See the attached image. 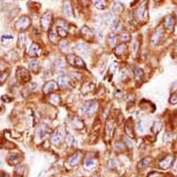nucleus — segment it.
Returning <instances> with one entry per match:
<instances>
[{"instance_id": "obj_1", "label": "nucleus", "mask_w": 177, "mask_h": 177, "mask_svg": "<svg viewBox=\"0 0 177 177\" xmlns=\"http://www.w3.org/2000/svg\"><path fill=\"white\" fill-rule=\"evenodd\" d=\"M97 108H98V104L97 101L95 100H91V101H88V102H85L82 108H81V112H82V114L83 115H85V116H92L97 110Z\"/></svg>"}, {"instance_id": "obj_2", "label": "nucleus", "mask_w": 177, "mask_h": 177, "mask_svg": "<svg viewBox=\"0 0 177 177\" xmlns=\"http://www.w3.org/2000/svg\"><path fill=\"white\" fill-rule=\"evenodd\" d=\"M67 62L73 66V67H76V68H84L85 67V63L84 61L77 55L75 54H68L67 55Z\"/></svg>"}, {"instance_id": "obj_3", "label": "nucleus", "mask_w": 177, "mask_h": 177, "mask_svg": "<svg viewBox=\"0 0 177 177\" xmlns=\"http://www.w3.org/2000/svg\"><path fill=\"white\" fill-rule=\"evenodd\" d=\"M63 138H64V130H63L62 127H60V128H58L52 134L51 142H52L53 145L58 146L63 141Z\"/></svg>"}, {"instance_id": "obj_4", "label": "nucleus", "mask_w": 177, "mask_h": 177, "mask_svg": "<svg viewBox=\"0 0 177 177\" xmlns=\"http://www.w3.org/2000/svg\"><path fill=\"white\" fill-rule=\"evenodd\" d=\"M30 24H31L30 18L27 16H23L18 19V21L15 24V27L19 31H23V30H26L30 26Z\"/></svg>"}, {"instance_id": "obj_5", "label": "nucleus", "mask_w": 177, "mask_h": 177, "mask_svg": "<svg viewBox=\"0 0 177 177\" xmlns=\"http://www.w3.org/2000/svg\"><path fill=\"white\" fill-rule=\"evenodd\" d=\"M52 23V14L49 11H47L41 18V26L44 31H48Z\"/></svg>"}, {"instance_id": "obj_6", "label": "nucleus", "mask_w": 177, "mask_h": 177, "mask_svg": "<svg viewBox=\"0 0 177 177\" xmlns=\"http://www.w3.org/2000/svg\"><path fill=\"white\" fill-rule=\"evenodd\" d=\"M175 19L172 15H167L164 18L163 20V26L164 29L168 32V33H172L174 29V25H175Z\"/></svg>"}, {"instance_id": "obj_7", "label": "nucleus", "mask_w": 177, "mask_h": 177, "mask_svg": "<svg viewBox=\"0 0 177 177\" xmlns=\"http://www.w3.org/2000/svg\"><path fill=\"white\" fill-rule=\"evenodd\" d=\"M49 133L50 131L46 125H41L37 128L35 132V139H37L38 141H41L43 138H45L47 136H48Z\"/></svg>"}, {"instance_id": "obj_8", "label": "nucleus", "mask_w": 177, "mask_h": 177, "mask_svg": "<svg viewBox=\"0 0 177 177\" xmlns=\"http://www.w3.org/2000/svg\"><path fill=\"white\" fill-rule=\"evenodd\" d=\"M17 77L20 82L23 83H27L31 79L30 73L25 68H19V70L17 71Z\"/></svg>"}, {"instance_id": "obj_9", "label": "nucleus", "mask_w": 177, "mask_h": 177, "mask_svg": "<svg viewBox=\"0 0 177 177\" xmlns=\"http://www.w3.org/2000/svg\"><path fill=\"white\" fill-rule=\"evenodd\" d=\"M163 36V31L161 28H158L156 31L154 32V34H152L151 38H150V45L151 46H157L158 44L161 42V40L162 39Z\"/></svg>"}, {"instance_id": "obj_10", "label": "nucleus", "mask_w": 177, "mask_h": 177, "mask_svg": "<svg viewBox=\"0 0 177 177\" xmlns=\"http://www.w3.org/2000/svg\"><path fill=\"white\" fill-rule=\"evenodd\" d=\"M58 83L55 81H50L44 84L43 92L45 94H50L51 92L58 90Z\"/></svg>"}, {"instance_id": "obj_11", "label": "nucleus", "mask_w": 177, "mask_h": 177, "mask_svg": "<svg viewBox=\"0 0 177 177\" xmlns=\"http://www.w3.org/2000/svg\"><path fill=\"white\" fill-rule=\"evenodd\" d=\"M173 160H174V158L172 156H171V155H169V156H167L166 158H164L163 160H161L160 161V167L163 170L169 169L172 166V164L173 163Z\"/></svg>"}, {"instance_id": "obj_12", "label": "nucleus", "mask_w": 177, "mask_h": 177, "mask_svg": "<svg viewBox=\"0 0 177 177\" xmlns=\"http://www.w3.org/2000/svg\"><path fill=\"white\" fill-rule=\"evenodd\" d=\"M147 14V2H143L142 4H140L139 8L136 9V17L137 18V19H142Z\"/></svg>"}, {"instance_id": "obj_13", "label": "nucleus", "mask_w": 177, "mask_h": 177, "mask_svg": "<svg viewBox=\"0 0 177 177\" xmlns=\"http://www.w3.org/2000/svg\"><path fill=\"white\" fill-rule=\"evenodd\" d=\"M28 55L31 57H38L41 55V48L35 43H33L28 49Z\"/></svg>"}, {"instance_id": "obj_14", "label": "nucleus", "mask_w": 177, "mask_h": 177, "mask_svg": "<svg viewBox=\"0 0 177 177\" xmlns=\"http://www.w3.org/2000/svg\"><path fill=\"white\" fill-rule=\"evenodd\" d=\"M74 48L77 52H79L82 55H87L88 52H89V48H88V46L86 45L85 43H83V42H80V43L76 44Z\"/></svg>"}, {"instance_id": "obj_15", "label": "nucleus", "mask_w": 177, "mask_h": 177, "mask_svg": "<svg viewBox=\"0 0 177 177\" xmlns=\"http://www.w3.org/2000/svg\"><path fill=\"white\" fill-rule=\"evenodd\" d=\"M80 158H81V154L80 152H76L74 153L73 156H71L68 160V163L71 165V166H75L79 163V161H80Z\"/></svg>"}, {"instance_id": "obj_16", "label": "nucleus", "mask_w": 177, "mask_h": 177, "mask_svg": "<svg viewBox=\"0 0 177 177\" xmlns=\"http://www.w3.org/2000/svg\"><path fill=\"white\" fill-rule=\"evenodd\" d=\"M96 165H97V161H96V160H94L92 158H87L83 162V167L86 170H91V169L95 168Z\"/></svg>"}, {"instance_id": "obj_17", "label": "nucleus", "mask_w": 177, "mask_h": 177, "mask_svg": "<svg viewBox=\"0 0 177 177\" xmlns=\"http://www.w3.org/2000/svg\"><path fill=\"white\" fill-rule=\"evenodd\" d=\"M63 13L66 17L68 18H71L72 15H73V10H72V7H71V4L66 1L63 3Z\"/></svg>"}, {"instance_id": "obj_18", "label": "nucleus", "mask_w": 177, "mask_h": 177, "mask_svg": "<svg viewBox=\"0 0 177 177\" xmlns=\"http://www.w3.org/2000/svg\"><path fill=\"white\" fill-rule=\"evenodd\" d=\"M58 85L60 87H66L69 84L70 79L67 75H60L58 79Z\"/></svg>"}, {"instance_id": "obj_19", "label": "nucleus", "mask_w": 177, "mask_h": 177, "mask_svg": "<svg viewBox=\"0 0 177 177\" xmlns=\"http://www.w3.org/2000/svg\"><path fill=\"white\" fill-rule=\"evenodd\" d=\"M134 76L136 81H142L144 77V72L140 68H135L134 69Z\"/></svg>"}, {"instance_id": "obj_20", "label": "nucleus", "mask_w": 177, "mask_h": 177, "mask_svg": "<svg viewBox=\"0 0 177 177\" xmlns=\"http://www.w3.org/2000/svg\"><path fill=\"white\" fill-rule=\"evenodd\" d=\"M103 19L105 20V23H108V24L112 25V24L114 23V20H115V17H114L113 13L108 12V13H107V14H105V15H104Z\"/></svg>"}, {"instance_id": "obj_21", "label": "nucleus", "mask_w": 177, "mask_h": 177, "mask_svg": "<svg viewBox=\"0 0 177 177\" xmlns=\"http://www.w3.org/2000/svg\"><path fill=\"white\" fill-rule=\"evenodd\" d=\"M81 33H82L83 35L86 36L87 38H88V37H89V38H90V37H93V35H94L93 31L90 30V28H88L87 26H83L82 29H81Z\"/></svg>"}, {"instance_id": "obj_22", "label": "nucleus", "mask_w": 177, "mask_h": 177, "mask_svg": "<svg viewBox=\"0 0 177 177\" xmlns=\"http://www.w3.org/2000/svg\"><path fill=\"white\" fill-rule=\"evenodd\" d=\"M8 161L11 165H17L20 161V157L18 156V155H9Z\"/></svg>"}, {"instance_id": "obj_23", "label": "nucleus", "mask_w": 177, "mask_h": 177, "mask_svg": "<svg viewBox=\"0 0 177 177\" xmlns=\"http://www.w3.org/2000/svg\"><path fill=\"white\" fill-rule=\"evenodd\" d=\"M161 129H162V124H161V122H154V123H153V126H152V132L154 133V134H159V133L161 131Z\"/></svg>"}, {"instance_id": "obj_24", "label": "nucleus", "mask_w": 177, "mask_h": 177, "mask_svg": "<svg viewBox=\"0 0 177 177\" xmlns=\"http://www.w3.org/2000/svg\"><path fill=\"white\" fill-rule=\"evenodd\" d=\"M29 68L33 71V72H37L39 69V62L37 59H31L29 62Z\"/></svg>"}, {"instance_id": "obj_25", "label": "nucleus", "mask_w": 177, "mask_h": 177, "mask_svg": "<svg viewBox=\"0 0 177 177\" xmlns=\"http://www.w3.org/2000/svg\"><path fill=\"white\" fill-rule=\"evenodd\" d=\"M125 133H126L127 136H129V137H131V138L135 137L134 131H133V128H132V126H131L129 121L126 122V125H125Z\"/></svg>"}, {"instance_id": "obj_26", "label": "nucleus", "mask_w": 177, "mask_h": 177, "mask_svg": "<svg viewBox=\"0 0 177 177\" xmlns=\"http://www.w3.org/2000/svg\"><path fill=\"white\" fill-rule=\"evenodd\" d=\"M108 43H109V45L112 46V47H115L116 46V44H117V35L115 34H109L108 36Z\"/></svg>"}, {"instance_id": "obj_27", "label": "nucleus", "mask_w": 177, "mask_h": 177, "mask_svg": "<svg viewBox=\"0 0 177 177\" xmlns=\"http://www.w3.org/2000/svg\"><path fill=\"white\" fill-rule=\"evenodd\" d=\"M57 33L58 34L59 37L61 38H65L68 34V29H66L64 27H61V26H57Z\"/></svg>"}, {"instance_id": "obj_28", "label": "nucleus", "mask_w": 177, "mask_h": 177, "mask_svg": "<svg viewBox=\"0 0 177 177\" xmlns=\"http://www.w3.org/2000/svg\"><path fill=\"white\" fill-rule=\"evenodd\" d=\"M136 130L138 133H140V134H144V133L146 132V126L144 124V122L141 121V120H138L136 123Z\"/></svg>"}, {"instance_id": "obj_29", "label": "nucleus", "mask_w": 177, "mask_h": 177, "mask_svg": "<svg viewBox=\"0 0 177 177\" xmlns=\"http://www.w3.org/2000/svg\"><path fill=\"white\" fill-rule=\"evenodd\" d=\"M125 51H126V45H124V44H122V45L118 46L115 48V54L117 56H122Z\"/></svg>"}, {"instance_id": "obj_30", "label": "nucleus", "mask_w": 177, "mask_h": 177, "mask_svg": "<svg viewBox=\"0 0 177 177\" xmlns=\"http://www.w3.org/2000/svg\"><path fill=\"white\" fill-rule=\"evenodd\" d=\"M93 4L97 9H104L106 7L104 0H93Z\"/></svg>"}, {"instance_id": "obj_31", "label": "nucleus", "mask_w": 177, "mask_h": 177, "mask_svg": "<svg viewBox=\"0 0 177 177\" xmlns=\"http://www.w3.org/2000/svg\"><path fill=\"white\" fill-rule=\"evenodd\" d=\"M49 101H50V103L53 104L54 106H58V105H59V103H60V97H59V96H58V95H51V96L49 97Z\"/></svg>"}, {"instance_id": "obj_32", "label": "nucleus", "mask_w": 177, "mask_h": 177, "mask_svg": "<svg viewBox=\"0 0 177 177\" xmlns=\"http://www.w3.org/2000/svg\"><path fill=\"white\" fill-rule=\"evenodd\" d=\"M122 10H123V6L120 2H116L113 5V8H112V11L113 12H115L117 14H120Z\"/></svg>"}, {"instance_id": "obj_33", "label": "nucleus", "mask_w": 177, "mask_h": 177, "mask_svg": "<svg viewBox=\"0 0 177 177\" xmlns=\"http://www.w3.org/2000/svg\"><path fill=\"white\" fill-rule=\"evenodd\" d=\"M151 161H152V159H151L150 157H148V158H144V159H143V160L139 162L138 167H139V168H144V167H147V166H148V165L150 164Z\"/></svg>"}, {"instance_id": "obj_34", "label": "nucleus", "mask_w": 177, "mask_h": 177, "mask_svg": "<svg viewBox=\"0 0 177 177\" xmlns=\"http://www.w3.org/2000/svg\"><path fill=\"white\" fill-rule=\"evenodd\" d=\"M113 133V126L110 122H107L106 124V134L108 136V137H112Z\"/></svg>"}, {"instance_id": "obj_35", "label": "nucleus", "mask_w": 177, "mask_h": 177, "mask_svg": "<svg viewBox=\"0 0 177 177\" xmlns=\"http://www.w3.org/2000/svg\"><path fill=\"white\" fill-rule=\"evenodd\" d=\"M65 142L68 146H73L74 144V137L70 134V133H67V135H66Z\"/></svg>"}, {"instance_id": "obj_36", "label": "nucleus", "mask_w": 177, "mask_h": 177, "mask_svg": "<svg viewBox=\"0 0 177 177\" xmlns=\"http://www.w3.org/2000/svg\"><path fill=\"white\" fill-rule=\"evenodd\" d=\"M112 30L117 33V32H120L121 29H122V24H121V21L120 20H114V23L112 24Z\"/></svg>"}, {"instance_id": "obj_37", "label": "nucleus", "mask_w": 177, "mask_h": 177, "mask_svg": "<svg viewBox=\"0 0 177 177\" xmlns=\"http://www.w3.org/2000/svg\"><path fill=\"white\" fill-rule=\"evenodd\" d=\"M73 124L74 125L75 128H78V129H82V128L83 127V122H82L81 120H79V119H76V118H74V119L73 120Z\"/></svg>"}, {"instance_id": "obj_38", "label": "nucleus", "mask_w": 177, "mask_h": 177, "mask_svg": "<svg viewBox=\"0 0 177 177\" xmlns=\"http://www.w3.org/2000/svg\"><path fill=\"white\" fill-rule=\"evenodd\" d=\"M56 69H57V72H58V73H63L64 72V70H65V68H64V63L61 60L57 61Z\"/></svg>"}, {"instance_id": "obj_39", "label": "nucleus", "mask_w": 177, "mask_h": 177, "mask_svg": "<svg viewBox=\"0 0 177 177\" xmlns=\"http://www.w3.org/2000/svg\"><path fill=\"white\" fill-rule=\"evenodd\" d=\"M59 48H60V50L63 51V52L68 51V49H69V45H68V43L66 42V41L60 42V44H59Z\"/></svg>"}, {"instance_id": "obj_40", "label": "nucleus", "mask_w": 177, "mask_h": 177, "mask_svg": "<svg viewBox=\"0 0 177 177\" xmlns=\"http://www.w3.org/2000/svg\"><path fill=\"white\" fill-rule=\"evenodd\" d=\"M48 37H49V40H50L51 43L56 44L58 42V36H57V34L54 32H50L49 34H48Z\"/></svg>"}, {"instance_id": "obj_41", "label": "nucleus", "mask_w": 177, "mask_h": 177, "mask_svg": "<svg viewBox=\"0 0 177 177\" xmlns=\"http://www.w3.org/2000/svg\"><path fill=\"white\" fill-rule=\"evenodd\" d=\"M121 40L122 41H123V42H128V41H130V39H131V36H130V34H125V33H123V34H121Z\"/></svg>"}, {"instance_id": "obj_42", "label": "nucleus", "mask_w": 177, "mask_h": 177, "mask_svg": "<svg viewBox=\"0 0 177 177\" xmlns=\"http://www.w3.org/2000/svg\"><path fill=\"white\" fill-rule=\"evenodd\" d=\"M13 39V36L11 34H4L1 37V42H8V41H11Z\"/></svg>"}, {"instance_id": "obj_43", "label": "nucleus", "mask_w": 177, "mask_h": 177, "mask_svg": "<svg viewBox=\"0 0 177 177\" xmlns=\"http://www.w3.org/2000/svg\"><path fill=\"white\" fill-rule=\"evenodd\" d=\"M137 49H138V42H137V40H135L134 42H133V45H132V52L136 53Z\"/></svg>"}, {"instance_id": "obj_44", "label": "nucleus", "mask_w": 177, "mask_h": 177, "mask_svg": "<svg viewBox=\"0 0 177 177\" xmlns=\"http://www.w3.org/2000/svg\"><path fill=\"white\" fill-rule=\"evenodd\" d=\"M7 78H8L7 73H0V84H2Z\"/></svg>"}, {"instance_id": "obj_45", "label": "nucleus", "mask_w": 177, "mask_h": 177, "mask_svg": "<svg viewBox=\"0 0 177 177\" xmlns=\"http://www.w3.org/2000/svg\"><path fill=\"white\" fill-rule=\"evenodd\" d=\"M170 103L171 104H177V94H172L170 97Z\"/></svg>"}, {"instance_id": "obj_46", "label": "nucleus", "mask_w": 177, "mask_h": 177, "mask_svg": "<svg viewBox=\"0 0 177 177\" xmlns=\"http://www.w3.org/2000/svg\"><path fill=\"white\" fill-rule=\"evenodd\" d=\"M124 144L128 147H134V144H133V142L130 139H128V138H124Z\"/></svg>"}, {"instance_id": "obj_47", "label": "nucleus", "mask_w": 177, "mask_h": 177, "mask_svg": "<svg viewBox=\"0 0 177 177\" xmlns=\"http://www.w3.org/2000/svg\"><path fill=\"white\" fill-rule=\"evenodd\" d=\"M116 66H117V63H112V66H110V69H109V72L110 73H115V71H116V69H117V67H116Z\"/></svg>"}, {"instance_id": "obj_48", "label": "nucleus", "mask_w": 177, "mask_h": 177, "mask_svg": "<svg viewBox=\"0 0 177 177\" xmlns=\"http://www.w3.org/2000/svg\"><path fill=\"white\" fill-rule=\"evenodd\" d=\"M8 97H9V96H3V97H2V100H3L4 102H10V101L12 100V98H9Z\"/></svg>"}, {"instance_id": "obj_49", "label": "nucleus", "mask_w": 177, "mask_h": 177, "mask_svg": "<svg viewBox=\"0 0 177 177\" xmlns=\"http://www.w3.org/2000/svg\"><path fill=\"white\" fill-rule=\"evenodd\" d=\"M175 15H176V16H175V19H175V23H177V9L175 10Z\"/></svg>"}, {"instance_id": "obj_50", "label": "nucleus", "mask_w": 177, "mask_h": 177, "mask_svg": "<svg viewBox=\"0 0 177 177\" xmlns=\"http://www.w3.org/2000/svg\"><path fill=\"white\" fill-rule=\"evenodd\" d=\"M161 1H162V0H154V2H156V3H160Z\"/></svg>"}, {"instance_id": "obj_51", "label": "nucleus", "mask_w": 177, "mask_h": 177, "mask_svg": "<svg viewBox=\"0 0 177 177\" xmlns=\"http://www.w3.org/2000/svg\"><path fill=\"white\" fill-rule=\"evenodd\" d=\"M83 1H84V2H86V1H88V0H83Z\"/></svg>"}, {"instance_id": "obj_52", "label": "nucleus", "mask_w": 177, "mask_h": 177, "mask_svg": "<svg viewBox=\"0 0 177 177\" xmlns=\"http://www.w3.org/2000/svg\"><path fill=\"white\" fill-rule=\"evenodd\" d=\"M0 110H1V107H0Z\"/></svg>"}]
</instances>
